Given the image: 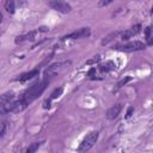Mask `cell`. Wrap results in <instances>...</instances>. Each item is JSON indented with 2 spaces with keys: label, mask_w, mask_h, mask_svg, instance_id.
Here are the masks:
<instances>
[{
  "label": "cell",
  "mask_w": 153,
  "mask_h": 153,
  "mask_svg": "<svg viewBox=\"0 0 153 153\" xmlns=\"http://www.w3.org/2000/svg\"><path fill=\"white\" fill-rule=\"evenodd\" d=\"M49 79H43L42 81H39V82H36V84H33L32 86H30L24 93H23V97L20 98L26 105H29V104H31L36 98H38L42 93H43V91L47 88V86L49 85Z\"/></svg>",
  "instance_id": "6da1fadb"
},
{
  "label": "cell",
  "mask_w": 153,
  "mask_h": 153,
  "mask_svg": "<svg viewBox=\"0 0 153 153\" xmlns=\"http://www.w3.org/2000/svg\"><path fill=\"white\" fill-rule=\"evenodd\" d=\"M97 140H98V131H96V130L90 131V133L84 137V140L81 141V143L79 145L78 152H80V153L87 152L88 149H91V148L93 147V145L97 142Z\"/></svg>",
  "instance_id": "7a4b0ae2"
},
{
  "label": "cell",
  "mask_w": 153,
  "mask_h": 153,
  "mask_svg": "<svg viewBox=\"0 0 153 153\" xmlns=\"http://www.w3.org/2000/svg\"><path fill=\"white\" fill-rule=\"evenodd\" d=\"M71 62L69 61H62V62H56V63H53L51 66L47 67L45 71H44V78L45 79H49L54 75H56L57 73H60L62 69H65Z\"/></svg>",
  "instance_id": "3957f363"
},
{
  "label": "cell",
  "mask_w": 153,
  "mask_h": 153,
  "mask_svg": "<svg viewBox=\"0 0 153 153\" xmlns=\"http://www.w3.org/2000/svg\"><path fill=\"white\" fill-rule=\"evenodd\" d=\"M146 48V44L141 41H133V42H128L126 44H122V45H117L116 49L117 50H122V51H126V53H131V51H139V50H142Z\"/></svg>",
  "instance_id": "277c9868"
},
{
  "label": "cell",
  "mask_w": 153,
  "mask_h": 153,
  "mask_svg": "<svg viewBox=\"0 0 153 153\" xmlns=\"http://www.w3.org/2000/svg\"><path fill=\"white\" fill-rule=\"evenodd\" d=\"M14 98L13 92H6L2 96H0V115L6 114L8 110V105L11 104V100Z\"/></svg>",
  "instance_id": "5b68a950"
},
{
  "label": "cell",
  "mask_w": 153,
  "mask_h": 153,
  "mask_svg": "<svg viewBox=\"0 0 153 153\" xmlns=\"http://www.w3.org/2000/svg\"><path fill=\"white\" fill-rule=\"evenodd\" d=\"M90 35V27H81L76 31H73L66 36L62 37V41H66V39H76V38H84V37H87Z\"/></svg>",
  "instance_id": "8992f818"
},
{
  "label": "cell",
  "mask_w": 153,
  "mask_h": 153,
  "mask_svg": "<svg viewBox=\"0 0 153 153\" xmlns=\"http://www.w3.org/2000/svg\"><path fill=\"white\" fill-rule=\"evenodd\" d=\"M49 6L51 8H54V10H56L57 12H61V13H68L72 10L69 4L65 2V1H57V0L49 1Z\"/></svg>",
  "instance_id": "52a82bcc"
},
{
  "label": "cell",
  "mask_w": 153,
  "mask_h": 153,
  "mask_svg": "<svg viewBox=\"0 0 153 153\" xmlns=\"http://www.w3.org/2000/svg\"><path fill=\"white\" fill-rule=\"evenodd\" d=\"M141 31V25L140 24H136V25H134V26H131L130 29H128V30H124V31H121L120 32V36H121V38L122 39H129V38H131L133 36H135L136 33H139Z\"/></svg>",
  "instance_id": "ba28073f"
},
{
  "label": "cell",
  "mask_w": 153,
  "mask_h": 153,
  "mask_svg": "<svg viewBox=\"0 0 153 153\" xmlns=\"http://www.w3.org/2000/svg\"><path fill=\"white\" fill-rule=\"evenodd\" d=\"M121 110H122V104H115V105H112V106L108 110L106 117H108L109 120H115V118L118 117Z\"/></svg>",
  "instance_id": "9c48e42d"
},
{
  "label": "cell",
  "mask_w": 153,
  "mask_h": 153,
  "mask_svg": "<svg viewBox=\"0 0 153 153\" xmlns=\"http://www.w3.org/2000/svg\"><path fill=\"white\" fill-rule=\"evenodd\" d=\"M38 73H39V69H38V68L31 69V71H29V72H26V73L22 74V75L18 78V80H19L20 82H25V81H27V80H30V79H32V78L37 76V75H38Z\"/></svg>",
  "instance_id": "30bf717a"
},
{
  "label": "cell",
  "mask_w": 153,
  "mask_h": 153,
  "mask_svg": "<svg viewBox=\"0 0 153 153\" xmlns=\"http://www.w3.org/2000/svg\"><path fill=\"white\" fill-rule=\"evenodd\" d=\"M116 68V63L114 62V61H106L105 63H103V65H100L99 66V69L102 71V72H110V71H114Z\"/></svg>",
  "instance_id": "8fae6325"
},
{
  "label": "cell",
  "mask_w": 153,
  "mask_h": 153,
  "mask_svg": "<svg viewBox=\"0 0 153 153\" xmlns=\"http://www.w3.org/2000/svg\"><path fill=\"white\" fill-rule=\"evenodd\" d=\"M35 35H36V31H31V32H29V33H26V35L18 36V37L16 38V43H20V42H23V41H32L33 37H35Z\"/></svg>",
  "instance_id": "7c38bea8"
},
{
  "label": "cell",
  "mask_w": 153,
  "mask_h": 153,
  "mask_svg": "<svg viewBox=\"0 0 153 153\" xmlns=\"http://www.w3.org/2000/svg\"><path fill=\"white\" fill-rule=\"evenodd\" d=\"M5 10L7 12H10L11 14H13L14 13V10H16V2L13 0H7L5 2Z\"/></svg>",
  "instance_id": "4fadbf2b"
},
{
  "label": "cell",
  "mask_w": 153,
  "mask_h": 153,
  "mask_svg": "<svg viewBox=\"0 0 153 153\" xmlns=\"http://www.w3.org/2000/svg\"><path fill=\"white\" fill-rule=\"evenodd\" d=\"M120 32L121 31H116V32H111V33H109L106 37H104V39L102 41V44L104 45V44H108L109 42H111L114 38H116L117 36H120Z\"/></svg>",
  "instance_id": "5bb4252c"
},
{
  "label": "cell",
  "mask_w": 153,
  "mask_h": 153,
  "mask_svg": "<svg viewBox=\"0 0 153 153\" xmlns=\"http://www.w3.org/2000/svg\"><path fill=\"white\" fill-rule=\"evenodd\" d=\"M62 92H63V88H62V87H57V88H55V90L53 91V93L50 94V99L59 98V97L62 94Z\"/></svg>",
  "instance_id": "9a60e30c"
},
{
  "label": "cell",
  "mask_w": 153,
  "mask_h": 153,
  "mask_svg": "<svg viewBox=\"0 0 153 153\" xmlns=\"http://www.w3.org/2000/svg\"><path fill=\"white\" fill-rule=\"evenodd\" d=\"M39 142H33V143H31L30 146H29V148L26 149V153H35L37 149H38V147H39Z\"/></svg>",
  "instance_id": "2e32d148"
},
{
  "label": "cell",
  "mask_w": 153,
  "mask_h": 153,
  "mask_svg": "<svg viewBox=\"0 0 153 153\" xmlns=\"http://www.w3.org/2000/svg\"><path fill=\"white\" fill-rule=\"evenodd\" d=\"M130 80H131V76H129V75H128V76H126V78H123V79L117 84V87H122L123 85H126V84H127L128 81H130Z\"/></svg>",
  "instance_id": "e0dca14e"
},
{
  "label": "cell",
  "mask_w": 153,
  "mask_h": 153,
  "mask_svg": "<svg viewBox=\"0 0 153 153\" xmlns=\"http://www.w3.org/2000/svg\"><path fill=\"white\" fill-rule=\"evenodd\" d=\"M151 31H152L151 26H147V27H146V37H147V39L149 41V42H148L149 44H151Z\"/></svg>",
  "instance_id": "ac0fdd59"
},
{
  "label": "cell",
  "mask_w": 153,
  "mask_h": 153,
  "mask_svg": "<svg viewBox=\"0 0 153 153\" xmlns=\"http://www.w3.org/2000/svg\"><path fill=\"white\" fill-rule=\"evenodd\" d=\"M100 60V56H94L92 60H88V61H86V63L87 65H92V63H96V62H98Z\"/></svg>",
  "instance_id": "d6986e66"
},
{
  "label": "cell",
  "mask_w": 153,
  "mask_h": 153,
  "mask_svg": "<svg viewBox=\"0 0 153 153\" xmlns=\"http://www.w3.org/2000/svg\"><path fill=\"white\" fill-rule=\"evenodd\" d=\"M5 130H6V124H5V123H2V124L0 126V137L5 134Z\"/></svg>",
  "instance_id": "ffe728a7"
},
{
  "label": "cell",
  "mask_w": 153,
  "mask_h": 153,
  "mask_svg": "<svg viewBox=\"0 0 153 153\" xmlns=\"http://www.w3.org/2000/svg\"><path fill=\"white\" fill-rule=\"evenodd\" d=\"M50 100H51L50 98L47 99V100H44V103H43V108H44V109H49V108H50Z\"/></svg>",
  "instance_id": "44dd1931"
},
{
  "label": "cell",
  "mask_w": 153,
  "mask_h": 153,
  "mask_svg": "<svg viewBox=\"0 0 153 153\" xmlns=\"http://www.w3.org/2000/svg\"><path fill=\"white\" fill-rule=\"evenodd\" d=\"M134 112V108L133 106H129V109H128V111H127V115H126V117L127 118H129L130 116H131V114Z\"/></svg>",
  "instance_id": "7402d4cb"
},
{
  "label": "cell",
  "mask_w": 153,
  "mask_h": 153,
  "mask_svg": "<svg viewBox=\"0 0 153 153\" xmlns=\"http://www.w3.org/2000/svg\"><path fill=\"white\" fill-rule=\"evenodd\" d=\"M109 4H111V0H108V1H99V6H106V5H109Z\"/></svg>",
  "instance_id": "603a6c76"
},
{
  "label": "cell",
  "mask_w": 153,
  "mask_h": 153,
  "mask_svg": "<svg viewBox=\"0 0 153 153\" xmlns=\"http://www.w3.org/2000/svg\"><path fill=\"white\" fill-rule=\"evenodd\" d=\"M48 30H49V29H48V27H45V26H42V27H39V29H38V31H48Z\"/></svg>",
  "instance_id": "cb8c5ba5"
},
{
  "label": "cell",
  "mask_w": 153,
  "mask_h": 153,
  "mask_svg": "<svg viewBox=\"0 0 153 153\" xmlns=\"http://www.w3.org/2000/svg\"><path fill=\"white\" fill-rule=\"evenodd\" d=\"M1 17H2V16H1V13H0V22H1Z\"/></svg>",
  "instance_id": "d4e9b609"
}]
</instances>
